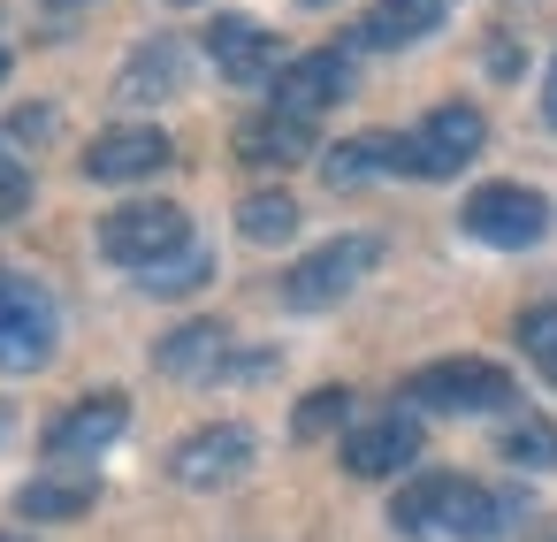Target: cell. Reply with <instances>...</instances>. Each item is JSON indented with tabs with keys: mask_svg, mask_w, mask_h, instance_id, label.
Wrapping results in <instances>:
<instances>
[{
	"mask_svg": "<svg viewBox=\"0 0 557 542\" xmlns=\"http://www.w3.org/2000/svg\"><path fill=\"white\" fill-rule=\"evenodd\" d=\"M321 176H329L336 192H359V184H374V176H405V138H397V131H359V138H344V146L321 153Z\"/></svg>",
	"mask_w": 557,
	"mask_h": 542,
	"instance_id": "2e32d148",
	"label": "cell"
},
{
	"mask_svg": "<svg viewBox=\"0 0 557 542\" xmlns=\"http://www.w3.org/2000/svg\"><path fill=\"white\" fill-rule=\"evenodd\" d=\"M16 214H32V169L0 153V222H16Z\"/></svg>",
	"mask_w": 557,
	"mask_h": 542,
	"instance_id": "484cf974",
	"label": "cell"
},
{
	"mask_svg": "<svg viewBox=\"0 0 557 542\" xmlns=\"http://www.w3.org/2000/svg\"><path fill=\"white\" fill-rule=\"evenodd\" d=\"M549 382H557V367H549Z\"/></svg>",
	"mask_w": 557,
	"mask_h": 542,
	"instance_id": "d6a6232c",
	"label": "cell"
},
{
	"mask_svg": "<svg viewBox=\"0 0 557 542\" xmlns=\"http://www.w3.org/2000/svg\"><path fill=\"white\" fill-rule=\"evenodd\" d=\"M0 77H9V54H0Z\"/></svg>",
	"mask_w": 557,
	"mask_h": 542,
	"instance_id": "4dcf8cb0",
	"label": "cell"
},
{
	"mask_svg": "<svg viewBox=\"0 0 557 542\" xmlns=\"http://www.w3.org/2000/svg\"><path fill=\"white\" fill-rule=\"evenodd\" d=\"M207 62H214L230 85H268V77L283 70L275 32L252 24V16H214V24H207Z\"/></svg>",
	"mask_w": 557,
	"mask_h": 542,
	"instance_id": "4fadbf2b",
	"label": "cell"
},
{
	"mask_svg": "<svg viewBox=\"0 0 557 542\" xmlns=\"http://www.w3.org/2000/svg\"><path fill=\"white\" fill-rule=\"evenodd\" d=\"M458 222H466V237H481V245H496V252H519V245H542L549 199H542L534 184H481V192L458 207Z\"/></svg>",
	"mask_w": 557,
	"mask_h": 542,
	"instance_id": "52a82bcc",
	"label": "cell"
},
{
	"mask_svg": "<svg viewBox=\"0 0 557 542\" xmlns=\"http://www.w3.org/2000/svg\"><path fill=\"white\" fill-rule=\"evenodd\" d=\"M184 85V47L176 39H146L131 62H123V77H115V93L131 100V108H146V100H169Z\"/></svg>",
	"mask_w": 557,
	"mask_h": 542,
	"instance_id": "d6986e66",
	"label": "cell"
},
{
	"mask_svg": "<svg viewBox=\"0 0 557 542\" xmlns=\"http://www.w3.org/2000/svg\"><path fill=\"white\" fill-rule=\"evenodd\" d=\"M237 230H245V245H290L298 237V199L290 192H252L237 207Z\"/></svg>",
	"mask_w": 557,
	"mask_h": 542,
	"instance_id": "44dd1931",
	"label": "cell"
},
{
	"mask_svg": "<svg viewBox=\"0 0 557 542\" xmlns=\"http://www.w3.org/2000/svg\"><path fill=\"white\" fill-rule=\"evenodd\" d=\"M138 283L153 291V298H184V291H199V283H214V252L191 237V245H176L169 260H153V268H138Z\"/></svg>",
	"mask_w": 557,
	"mask_h": 542,
	"instance_id": "ffe728a7",
	"label": "cell"
},
{
	"mask_svg": "<svg viewBox=\"0 0 557 542\" xmlns=\"http://www.w3.org/2000/svg\"><path fill=\"white\" fill-rule=\"evenodd\" d=\"M527 496L519 489H488V481H466V473H420L397 489L389 504V527L412 534V542H504L527 527Z\"/></svg>",
	"mask_w": 557,
	"mask_h": 542,
	"instance_id": "6da1fadb",
	"label": "cell"
},
{
	"mask_svg": "<svg viewBox=\"0 0 557 542\" xmlns=\"http://www.w3.org/2000/svg\"><path fill=\"white\" fill-rule=\"evenodd\" d=\"M534 542H557V527H542V534H534Z\"/></svg>",
	"mask_w": 557,
	"mask_h": 542,
	"instance_id": "83f0119b",
	"label": "cell"
},
{
	"mask_svg": "<svg viewBox=\"0 0 557 542\" xmlns=\"http://www.w3.org/2000/svg\"><path fill=\"white\" fill-rule=\"evenodd\" d=\"M511 336H519V352H527L542 374L557 367V306H527V313L511 321Z\"/></svg>",
	"mask_w": 557,
	"mask_h": 542,
	"instance_id": "d4e9b609",
	"label": "cell"
},
{
	"mask_svg": "<svg viewBox=\"0 0 557 542\" xmlns=\"http://www.w3.org/2000/svg\"><path fill=\"white\" fill-rule=\"evenodd\" d=\"M412 458H420V412H412V405H389V412L344 428V466H351L359 481H389V473H405Z\"/></svg>",
	"mask_w": 557,
	"mask_h": 542,
	"instance_id": "9c48e42d",
	"label": "cell"
},
{
	"mask_svg": "<svg viewBox=\"0 0 557 542\" xmlns=\"http://www.w3.org/2000/svg\"><path fill=\"white\" fill-rule=\"evenodd\" d=\"M542 115L557 123V54H549V77H542Z\"/></svg>",
	"mask_w": 557,
	"mask_h": 542,
	"instance_id": "4316f807",
	"label": "cell"
},
{
	"mask_svg": "<svg viewBox=\"0 0 557 542\" xmlns=\"http://www.w3.org/2000/svg\"><path fill=\"white\" fill-rule=\"evenodd\" d=\"M313 146H321V123L283 115V108H268V115L237 123V153H245L252 169H290V161H313Z\"/></svg>",
	"mask_w": 557,
	"mask_h": 542,
	"instance_id": "9a60e30c",
	"label": "cell"
},
{
	"mask_svg": "<svg viewBox=\"0 0 557 542\" xmlns=\"http://www.w3.org/2000/svg\"><path fill=\"white\" fill-rule=\"evenodd\" d=\"M0 542H32V534H0Z\"/></svg>",
	"mask_w": 557,
	"mask_h": 542,
	"instance_id": "f546056e",
	"label": "cell"
},
{
	"mask_svg": "<svg viewBox=\"0 0 557 542\" xmlns=\"http://www.w3.org/2000/svg\"><path fill=\"white\" fill-rule=\"evenodd\" d=\"M382 260V237H329L321 252H306L290 275H283V306H298V313H321V306H336V298H351L359 283H367V268Z\"/></svg>",
	"mask_w": 557,
	"mask_h": 542,
	"instance_id": "277c9868",
	"label": "cell"
},
{
	"mask_svg": "<svg viewBox=\"0 0 557 542\" xmlns=\"http://www.w3.org/2000/svg\"><path fill=\"white\" fill-rule=\"evenodd\" d=\"M153 367L169 382H222L230 367V321H184L153 344Z\"/></svg>",
	"mask_w": 557,
	"mask_h": 542,
	"instance_id": "5bb4252c",
	"label": "cell"
},
{
	"mask_svg": "<svg viewBox=\"0 0 557 542\" xmlns=\"http://www.w3.org/2000/svg\"><path fill=\"white\" fill-rule=\"evenodd\" d=\"M252 458H260V435H252L245 420H214V428H191V435L169 451V473H176L184 489H230V481L252 473Z\"/></svg>",
	"mask_w": 557,
	"mask_h": 542,
	"instance_id": "ba28073f",
	"label": "cell"
},
{
	"mask_svg": "<svg viewBox=\"0 0 557 542\" xmlns=\"http://www.w3.org/2000/svg\"><path fill=\"white\" fill-rule=\"evenodd\" d=\"M344 93H351V54H344V47H321V54H298V62L275 70V100H268V108L321 123Z\"/></svg>",
	"mask_w": 557,
	"mask_h": 542,
	"instance_id": "30bf717a",
	"label": "cell"
},
{
	"mask_svg": "<svg viewBox=\"0 0 557 542\" xmlns=\"http://www.w3.org/2000/svg\"><path fill=\"white\" fill-rule=\"evenodd\" d=\"M344 420H351V390H344V382H321V390H306V397H298L290 435H298V443H321V435H336Z\"/></svg>",
	"mask_w": 557,
	"mask_h": 542,
	"instance_id": "603a6c76",
	"label": "cell"
},
{
	"mask_svg": "<svg viewBox=\"0 0 557 542\" xmlns=\"http://www.w3.org/2000/svg\"><path fill=\"white\" fill-rule=\"evenodd\" d=\"M169 161H176V146L153 123H115V131H100L85 146V176L92 184H138V176H161Z\"/></svg>",
	"mask_w": 557,
	"mask_h": 542,
	"instance_id": "8fae6325",
	"label": "cell"
},
{
	"mask_svg": "<svg viewBox=\"0 0 557 542\" xmlns=\"http://www.w3.org/2000/svg\"><path fill=\"white\" fill-rule=\"evenodd\" d=\"M54 131H62V115H54V108H16L9 123H0V153H9V161H24V153H39Z\"/></svg>",
	"mask_w": 557,
	"mask_h": 542,
	"instance_id": "cb8c5ba5",
	"label": "cell"
},
{
	"mask_svg": "<svg viewBox=\"0 0 557 542\" xmlns=\"http://www.w3.org/2000/svg\"><path fill=\"white\" fill-rule=\"evenodd\" d=\"M511 397H519V382L496 359H435V367L405 374L412 412H504Z\"/></svg>",
	"mask_w": 557,
	"mask_h": 542,
	"instance_id": "7a4b0ae2",
	"label": "cell"
},
{
	"mask_svg": "<svg viewBox=\"0 0 557 542\" xmlns=\"http://www.w3.org/2000/svg\"><path fill=\"white\" fill-rule=\"evenodd\" d=\"M131 428V397L123 390H92V397H77L70 412H54L47 420V458H92V451H108L115 435Z\"/></svg>",
	"mask_w": 557,
	"mask_h": 542,
	"instance_id": "7c38bea8",
	"label": "cell"
},
{
	"mask_svg": "<svg viewBox=\"0 0 557 542\" xmlns=\"http://www.w3.org/2000/svg\"><path fill=\"white\" fill-rule=\"evenodd\" d=\"M54 336H62V313L39 283L24 275H0V374H32L54 359Z\"/></svg>",
	"mask_w": 557,
	"mask_h": 542,
	"instance_id": "5b68a950",
	"label": "cell"
},
{
	"mask_svg": "<svg viewBox=\"0 0 557 542\" xmlns=\"http://www.w3.org/2000/svg\"><path fill=\"white\" fill-rule=\"evenodd\" d=\"M176 245H191V214L184 207H169V199H138V207H115L108 222H100V252L115 260V268H153V260H169Z\"/></svg>",
	"mask_w": 557,
	"mask_h": 542,
	"instance_id": "8992f818",
	"label": "cell"
},
{
	"mask_svg": "<svg viewBox=\"0 0 557 542\" xmlns=\"http://www.w3.org/2000/svg\"><path fill=\"white\" fill-rule=\"evenodd\" d=\"M0 435H9V405H0Z\"/></svg>",
	"mask_w": 557,
	"mask_h": 542,
	"instance_id": "f1b7e54d",
	"label": "cell"
},
{
	"mask_svg": "<svg viewBox=\"0 0 557 542\" xmlns=\"http://www.w3.org/2000/svg\"><path fill=\"white\" fill-rule=\"evenodd\" d=\"M306 9H329V0H306Z\"/></svg>",
	"mask_w": 557,
	"mask_h": 542,
	"instance_id": "1f68e13d",
	"label": "cell"
},
{
	"mask_svg": "<svg viewBox=\"0 0 557 542\" xmlns=\"http://www.w3.org/2000/svg\"><path fill=\"white\" fill-rule=\"evenodd\" d=\"M496 451H504L511 466H527V473H549V466H557V420H542V412H511Z\"/></svg>",
	"mask_w": 557,
	"mask_h": 542,
	"instance_id": "7402d4cb",
	"label": "cell"
},
{
	"mask_svg": "<svg viewBox=\"0 0 557 542\" xmlns=\"http://www.w3.org/2000/svg\"><path fill=\"white\" fill-rule=\"evenodd\" d=\"M443 16H450V0H374V9H367V24L351 32V47H374V54L412 47V39H428Z\"/></svg>",
	"mask_w": 557,
	"mask_h": 542,
	"instance_id": "e0dca14e",
	"label": "cell"
},
{
	"mask_svg": "<svg viewBox=\"0 0 557 542\" xmlns=\"http://www.w3.org/2000/svg\"><path fill=\"white\" fill-rule=\"evenodd\" d=\"M481 146H488V123H481V108H466V100H450V108H428L412 131H405V176H458V169H473L481 161Z\"/></svg>",
	"mask_w": 557,
	"mask_h": 542,
	"instance_id": "3957f363",
	"label": "cell"
},
{
	"mask_svg": "<svg viewBox=\"0 0 557 542\" xmlns=\"http://www.w3.org/2000/svg\"><path fill=\"white\" fill-rule=\"evenodd\" d=\"M92 504H100V481H92V473H39V481H24V489H16V512H24V519H39V527L85 519Z\"/></svg>",
	"mask_w": 557,
	"mask_h": 542,
	"instance_id": "ac0fdd59",
	"label": "cell"
}]
</instances>
